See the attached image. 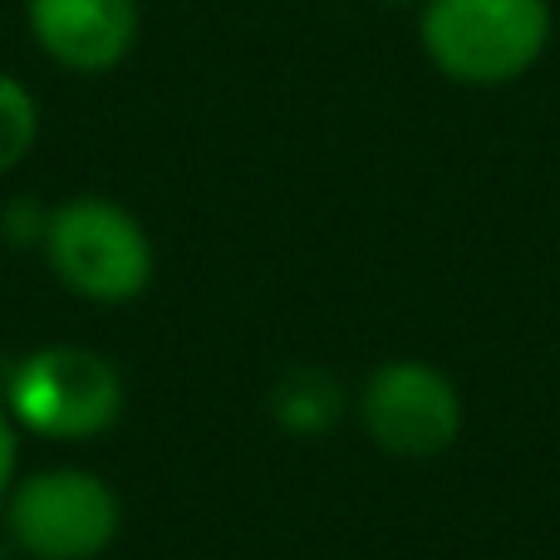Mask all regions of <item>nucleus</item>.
<instances>
[{
	"instance_id": "1",
	"label": "nucleus",
	"mask_w": 560,
	"mask_h": 560,
	"mask_svg": "<svg viewBox=\"0 0 560 560\" xmlns=\"http://www.w3.org/2000/svg\"><path fill=\"white\" fill-rule=\"evenodd\" d=\"M551 39L546 0H428L423 49L457 84H506L541 59Z\"/></svg>"
},
{
	"instance_id": "2",
	"label": "nucleus",
	"mask_w": 560,
	"mask_h": 560,
	"mask_svg": "<svg viewBox=\"0 0 560 560\" xmlns=\"http://www.w3.org/2000/svg\"><path fill=\"white\" fill-rule=\"evenodd\" d=\"M5 408L30 433L74 443V438H98L124 413V378L114 359L79 345H49L20 359L5 384Z\"/></svg>"
},
{
	"instance_id": "3",
	"label": "nucleus",
	"mask_w": 560,
	"mask_h": 560,
	"mask_svg": "<svg viewBox=\"0 0 560 560\" xmlns=\"http://www.w3.org/2000/svg\"><path fill=\"white\" fill-rule=\"evenodd\" d=\"M45 256L74 295L124 305L153 280V246L143 226L104 197H74L55 207L45 226Z\"/></svg>"
},
{
	"instance_id": "4",
	"label": "nucleus",
	"mask_w": 560,
	"mask_h": 560,
	"mask_svg": "<svg viewBox=\"0 0 560 560\" xmlns=\"http://www.w3.org/2000/svg\"><path fill=\"white\" fill-rule=\"evenodd\" d=\"M118 497L98 472L49 467L10 492L5 526L30 560H94L118 536Z\"/></svg>"
},
{
	"instance_id": "5",
	"label": "nucleus",
	"mask_w": 560,
	"mask_h": 560,
	"mask_svg": "<svg viewBox=\"0 0 560 560\" xmlns=\"http://www.w3.org/2000/svg\"><path fill=\"white\" fill-rule=\"evenodd\" d=\"M364 428L394 457H438L463 433V398L453 378L423 359H388L364 384Z\"/></svg>"
},
{
	"instance_id": "6",
	"label": "nucleus",
	"mask_w": 560,
	"mask_h": 560,
	"mask_svg": "<svg viewBox=\"0 0 560 560\" xmlns=\"http://www.w3.org/2000/svg\"><path fill=\"white\" fill-rule=\"evenodd\" d=\"M39 49L74 74H108L138 39L133 0H30Z\"/></svg>"
},
{
	"instance_id": "7",
	"label": "nucleus",
	"mask_w": 560,
	"mask_h": 560,
	"mask_svg": "<svg viewBox=\"0 0 560 560\" xmlns=\"http://www.w3.org/2000/svg\"><path fill=\"white\" fill-rule=\"evenodd\" d=\"M345 413V388L329 369H315V364H295L276 378L271 388V418L285 433H329Z\"/></svg>"
},
{
	"instance_id": "8",
	"label": "nucleus",
	"mask_w": 560,
	"mask_h": 560,
	"mask_svg": "<svg viewBox=\"0 0 560 560\" xmlns=\"http://www.w3.org/2000/svg\"><path fill=\"white\" fill-rule=\"evenodd\" d=\"M35 133H39V108L30 98V89L0 74V173H10L35 148Z\"/></svg>"
},
{
	"instance_id": "9",
	"label": "nucleus",
	"mask_w": 560,
	"mask_h": 560,
	"mask_svg": "<svg viewBox=\"0 0 560 560\" xmlns=\"http://www.w3.org/2000/svg\"><path fill=\"white\" fill-rule=\"evenodd\" d=\"M10 472H15V433H10V418L0 413V497L10 487Z\"/></svg>"
}]
</instances>
